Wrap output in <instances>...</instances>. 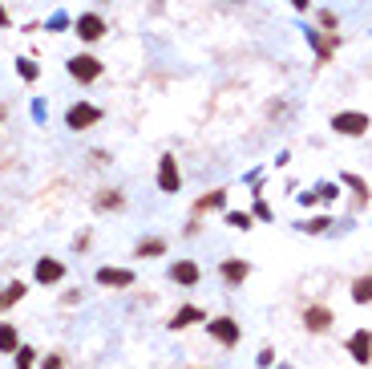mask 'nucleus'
<instances>
[{
    "label": "nucleus",
    "instance_id": "obj_1",
    "mask_svg": "<svg viewBox=\"0 0 372 369\" xmlns=\"http://www.w3.org/2000/svg\"><path fill=\"white\" fill-rule=\"evenodd\" d=\"M368 126H372L368 114H360V110H344V114L332 118V130H336V134H344V138H360Z\"/></svg>",
    "mask_w": 372,
    "mask_h": 369
},
{
    "label": "nucleus",
    "instance_id": "obj_2",
    "mask_svg": "<svg viewBox=\"0 0 372 369\" xmlns=\"http://www.w3.org/2000/svg\"><path fill=\"white\" fill-rule=\"evenodd\" d=\"M207 333H211L219 345H239V337H243V329L235 325V317H207Z\"/></svg>",
    "mask_w": 372,
    "mask_h": 369
},
{
    "label": "nucleus",
    "instance_id": "obj_3",
    "mask_svg": "<svg viewBox=\"0 0 372 369\" xmlns=\"http://www.w3.org/2000/svg\"><path fill=\"white\" fill-rule=\"evenodd\" d=\"M178 187H182V171H178V158H174V154H162V158H158V191L178 195Z\"/></svg>",
    "mask_w": 372,
    "mask_h": 369
},
{
    "label": "nucleus",
    "instance_id": "obj_4",
    "mask_svg": "<svg viewBox=\"0 0 372 369\" xmlns=\"http://www.w3.org/2000/svg\"><path fill=\"white\" fill-rule=\"evenodd\" d=\"M69 77H77V81H98L101 61L98 57H89V53H77V57H69Z\"/></svg>",
    "mask_w": 372,
    "mask_h": 369
},
{
    "label": "nucleus",
    "instance_id": "obj_5",
    "mask_svg": "<svg viewBox=\"0 0 372 369\" xmlns=\"http://www.w3.org/2000/svg\"><path fill=\"white\" fill-rule=\"evenodd\" d=\"M348 353H352L356 365H368V361H372V329H356V333H352V337H348Z\"/></svg>",
    "mask_w": 372,
    "mask_h": 369
},
{
    "label": "nucleus",
    "instance_id": "obj_6",
    "mask_svg": "<svg viewBox=\"0 0 372 369\" xmlns=\"http://www.w3.org/2000/svg\"><path fill=\"white\" fill-rule=\"evenodd\" d=\"M93 122H101V110L98 106H73V110H69V114H65V126L69 130H86V126H93Z\"/></svg>",
    "mask_w": 372,
    "mask_h": 369
},
{
    "label": "nucleus",
    "instance_id": "obj_7",
    "mask_svg": "<svg viewBox=\"0 0 372 369\" xmlns=\"http://www.w3.org/2000/svg\"><path fill=\"white\" fill-rule=\"evenodd\" d=\"M304 325H308V333H328L332 329V308L328 305H308L304 308Z\"/></svg>",
    "mask_w": 372,
    "mask_h": 369
},
{
    "label": "nucleus",
    "instance_id": "obj_8",
    "mask_svg": "<svg viewBox=\"0 0 372 369\" xmlns=\"http://www.w3.org/2000/svg\"><path fill=\"white\" fill-rule=\"evenodd\" d=\"M77 37H81V41H101V37H105V21H101L98 13L77 16Z\"/></svg>",
    "mask_w": 372,
    "mask_h": 369
},
{
    "label": "nucleus",
    "instance_id": "obj_9",
    "mask_svg": "<svg viewBox=\"0 0 372 369\" xmlns=\"http://www.w3.org/2000/svg\"><path fill=\"white\" fill-rule=\"evenodd\" d=\"M98 284H105V288H130L134 284V272L130 268H98Z\"/></svg>",
    "mask_w": 372,
    "mask_h": 369
},
{
    "label": "nucleus",
    "instance_id": "obj_10",
    "mask_svg": "<svg viewBox=\"0 0 372 369\" xmlns=\"http://www.w3.org/2000/svg\"><path fill=\"white\" fill-rule=\"evenodd\" d=\"M199 264H190V260H178V264H170V280L174 284H186V288H190V284H199Z\"/></svg>",
    "mask_w": 372,
    "mask_h": 369
},
{
    "label": "nucleus",
    "instance_id": "obj_11",
    "mask_svg": "<svg viewBox=\"0 0 372 369\" xmlns=\"http://www.w3.org/2000/svg\"><path fill=\"white\" fill-rule=\"evenodd\" d=\"M219 276H223L227 284H243V280L251 276V264H247V260H223Z\"/></svg>",
    "mask_w": 372,
    "mask_h": 369
},
{
    "label": "nucleus",
    "instance_id": "obj_12",
    "mask_svg": "<svg viewBox=\"0 0 372 369\" xmlns=\"http://www.w3.org/2000/svg\"><path fill=\"white\" fill-rule=\"evenodd\" d=\"M207 325V313H202V308H195V305H186V308H178V313H174V320H170V329H186V325Z\"/></svg>",
    "mask_w": 372,
    "mask_h": 369
},
{
    "label": "nucleus",
    "instance_id": "obj_13",
    "mask_svg": "<svg viewBox=\"0 0 372 369\" xmlns=\"http://www.w3.org/2000/svg\"><path fill=\"white\" fill-rule=\"evenodd\" d=\"M61 276H65L61 260H37V280L41 284H53V280H61Z\"/></svg>",
    "mask_w": 372,
    "mask_h": 369
},
{
    "label": "nucleus",
    "instance_id": "obj_14",
    "mask_svg": "<svg viewBox=\"0 0 372 369\" xmlns=\"http://www.w3.org/2000/svg\"><path fill=\"white\" fill-rule=\"evenodd\" d=\"M352 300L356 305H372V276H356L352 280Z\"/></svg>",
    "mask_w": 372,
    "mask_h": 369
},
{
    "label": "nucleus",
    "instance_id": "obj_15",
    "mask_svg": "<svg viewBox=\"0 0 372 369\" xmlns=\"http://www.w3.org/2000/svg\"><path fill=\"white\" fill-rule=\"evenodd\" d=\"M21 341H16V329L13 325H0V353H16Z\"/></svg>",
    "mask_w": 372,
    "mask_h": 369
},
{
    "label": "nucleus",
    "instance_id": "obj_16",
    "mask_svg": "<svg viewBox=\"0 0 372 369\" xmlns=\"http://www.w3.org/2000/svg\"><path fill=\"white\" fill-rule=\"evenodd\" d=\"M223 203H227V191H211V195H202L199 203H195V211H219Z\"/></svg>",
    "mask_w": 372,
    "mask_h": 369
},
{
    "label": "nucleus",
    "instance_id": "obj_17",
    "mask_svg": "<svg viewBox=\"0 0 372 369\" xmlns=\"http://www.w3.org/2000/svg\"><path fill=\"white\" fill-rule=\"evenodd\" d=\"M332 228V219L320 216V219H308V223H299V231H308V236H324V231Z\"/></svg>",
    "mask_w": 372,
    "mask_h": 369
},
{
    "label": "nucleus",
    "instance_id": "obj_18",
    "mask_svg": "<svg viewBox=\"0 0 372 369\" xmlns=\"http://www.w3.org/2000/svg\"><path fill=\"white\" fill-rule=\"evenodd\" d=\"M166 252V240H142L138 243V256H142V260H146V256H162Z\"/></svg>",
    "mask_w": 372,
    "mask_h": 369
},
{
    "label": "nucleus",
    "instance_id": "obj_19",
    "mask_svg": "<svg viewBox=\"0 0 372 369\" xmlns=\"http://www.w3.org/2000/svg\"><path fill=\"white\" fill-rule=\"evenodd\" d=\"M344 183L352 187V191H356V203H368V187H364V183H360L356 175H344Z\"/></svg>",
    "mask_w": 372,
    "mask_h": 369
},
{
    "label": "nucleus",
    "instance_id": "obj_20",
    "mask_svg": "<svg viewBox=\"0 0 372 369\" xmlns=\"http://www.w3.org/2000/svg\"><path fill=\"white\" fill-rule=\"evenodd\" d=\"M98 207H101V211H110V207H113V211H118V207H122V195H118V191H101Z\"/></svg>",
    "mask_w": 372,
    "mask_h": 369
},
{
    "label": "nucleus",
    "instance_id": "obj_21",
    "mask_svg": "<svg viewBox=\"0 0 372 369\" xmlns=\"http://www.w3.org/2000/svg\"><path fill=\"white\" fill-rule=\"evenodd\" d=\"M16 300H25V284H21V280L4 288V305H16Z\"/></svg>",
    "mask_w": 372,
    "mask_h": 369
},
{
    "label": "nucleus",
    "instance_id": "obj_22",
    "mask_svg": "<svg viewBox=\"0 0 372 369\" xmlns=\"http://www.w3.org/2000/svg\"><path fill=\"white\" fill-rule=\"evenodd\" d=\"M227 223H231V228H239V231H247L251 228V216H247V211H231V216H227Z\"/></svg>",
    "mask_w": 372,
    "mask_h": 369
},
{
    "label": "nucleus",
    "instance_id": "obj_23",
    "mask_svg": "<svg viewBox=\"0 0 372 369\" xmlns=\"http://www.w3.org/2000/svg\"><path fill=\"white\" fill-rule=\"evenodd\" d=\"M33 349H29V345H21V349H16V369H33Z\"/></svg>",
    "mask_w": 372,
    "mask_h": 369
},
{
    "label": "nucleus",
    "instance_id": "obj_24",
    "mask_svg": "<svg viewBox=\"0 0 372 369\" xmlns=\"http://www.w3.org/2000/svg\"><path fill=\"white\" fill-rule=\"evenodd\" d=\"M16 69H21V77H25V81H37V65L29 61V57H25V61H16Z\"/></svg>",
    "mask_w": 372,
    "mask_h": 369
},
{
    "label": "nucleus",
    "instance_id": "obj_25",
    "mask_svg": "<svg viewBox=\"0 0 372 369\" xmlns=\"http://www.w3.org/2000/svg\"><path fill=\"white\" fill-rule=\"evenodd\" d=\"M272 361H275V353H272V349H263V353H259V365L272 369Z\"/></svg>",
    "mask_w": 372,
    "mask_h": 369
},
{
    "label": "nucleus",
    "instance_id": "obj_26",
    "mask_svg": "<svg viewBox=\"0 0 372 369\" xmlns=\"http://www.w3.org/2000/svg\"><path fill=\"white\" fill-rule=\"evenodd\" d=\"M320 25L324 29H336V13H320Z\"/></svg>",
    "mask_w": 372,
    "mask_h": 369
},
{
    "label": "nucleus",
    "instance_id": "obj_27",
    "mask_svg": "<svg viewBox=\"0 0 372 369\" xmlns=\"http://www.w3.org/2000/svg\"><path fill=\"white\" fill-rule=\"evenodd\" d=\"M291 9H296V13H308V9H311V0H291Z\"/></svg>",
    "mask_w": 372,
    "mask_h": 369
},
{
    "label": "nucleus",
    "instance_id": "obj_28",
    "mask_svg": "<svg viewBox=\"0 0 372 369\" xmlns=\"http://www.w3.org/2000/svg\"><path fill=\"white\" fill-rule=\"evenodd\" d=\"M45 369H61V357H45Z\"/></svg>",
    "mask_w": 372,
    "mask_h": 369
},
{
    "label": "nucleus",
    "instance_id": "obj_29",
    "mask_svg": "<svg viewBox=\"0 0 372 369\" xmlns=\"http://www.w3.org/2000/svg\"><path fill=\"white\" fill-rule=\"evenodd\" d=\"M13 21H9V13H4V4H0V29H9Z\"/></svg>",
    "mask_w": 372,
    "mask_h": 369
},
{
    "label": "nucleus",
    "instance_id": "obj_30",
    "mask_svg": "<svg viewBox=\"0 0 372 369\" xmlns=\"http://www.w3.org/2000/svg\"><path fill=\"white\" fill-rule=\"evenodd\" d=\"M0 308H4V296H0Z\"/></svg>",
    "mask_w": 372,
    "mask_h": 369
},
{
    "label": "nucleus",
    "instance_id": "obj_31",
    "mask_svg": "<svg viewBox=\"0 0 372 369\" xmlns=\"http://www.w3.org/2000/svg\"><path fill=\"white\" fill-rule=\"evenodd\" d=\"M0 118H4V110H0Z\"/></svg>",
    "mask_w": 372,
    "mask_h": 369
}]
</instances>
